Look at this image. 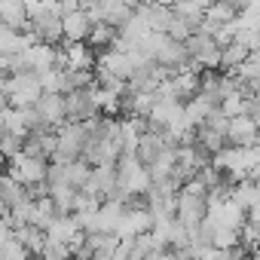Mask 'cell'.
<instances>
[{
    "instance_id": "obj_1",
    "label": "cell",
    "mask_w": 260,
    "mask_h": 260,
    "mask_svg": "<svg viewBox=\"0 0 260 260\" xmlns=\"http://www.w3.org/2000/svg\"><path fill=\"white\" fill-rule=\"evenodd\" d=\"M0 92H4V104L7 107H37V101L43 98V86L37 74H25V77H4L0 83Z\"/></svg>"
},
{
    "instance_id": "obj_2",
    "label": "cell",
    "mask_w": 260,
    "mask_h": 260,
    "mask_svg": "<svg viewBox=\"0 0 260 260\" xmlns=\"http://www.w3.org/2000/svg\"><path fill=\"white\" fill-rule=\"evenodd\" d=\"M86 128L83 122H64L58 128V150L52 156V162H61V166H71V162H80L83 159V150H86Z\"/></svg>"
},
{
    "instance_id": "obj_3",
    "label": "cell",
    "mask_w": 260,
    "mask_h": 260,
    "mask_svg": "<svg viewBox=\"0 0 260 260\" xmlns=\"http://www.w3.org/2000/svg\"><path fill=\"white\" fill-rule=\"evenodd\" d=\"M49 166L52 162H46V159H31V156L22 153V156H16V159L7 162V175L16 178L22 187H40L49 178Z\"/></svg>"
},
{
    "instance_id": "obj_4",
    "label": "cell",
    "mask_w": 260,
    "mask_h": 260,
    "mask_svg": "<svg viewBox=\"0 0 260 260\" xmlns=\"http://www.w3.org/2000/svg\"><path fill=\"white\" fill-rule=\"evenodd\" d=\"M187 230H199L208 220V196L205 193H190L181 190L178 193V214H175Z\"/></svg>"
},
{
    "instance_id": "obj_5",
    "label": "cell",
    "mask_w": 260,
    "mask_h": 260,
    "mask_svg": "<svg viewBox=\"0 0 260 260\" xmlns=\"http://www.w3.org/2000/svg\"><path fill=\"white\" fill-rule=\"evenodd\" d=\"M187 49H190V58H193L202 71H220V46H217V40H214L211 34L196 31V34L190 37Z\"/></svg>"
},
{
    "instance_id": "obj_6",
    "label": "cell",
    "mask_w": 260,
    "mask_h": 260,
    "mask_svg": "<svg viewBox=\"0 0 260 260\" xmlns=\"http://www.w3.org/2000/svg\"><path fill=\"white\" fill-rule=\"evenodd\" d=\"M95 71L110 74V77H116V80H122V83H128V80L135 77V64H132V58H128V52H119V49L101 52V55H98V68H95Z\"/></svg>"
},
{
    "instance_id": "obj_7",
    "label": "cell",
    "mask_w": 260,
    "mask_h": 260,
    "mask_svg": "<svg viewBox=\"0 0 260 260\" xmlns=\"http://www.w3.org/2000/svg\"><path fill=\"white\" fill-rule=\"evenodd\" d=\"M64 101H68V122H89V119L101 116L92 89H86V92H71V95H64Z\"/></svg>"
},
{
    "instance_id": "obj_8",
    "label": "cell",
    "mask_w": 260,
    "mask_h": 260,
    "mask_svg": "<svg viewBox=\"0 0 260 260\" xmlns=\"http://www.w3.org/2000/svg\"><path fill=\"white\" fill-rule=\"evenodd\" d=\"M0 25H7L19 34H28L31 31L28 0H0Z\"/></svg>"
},
{
    "instance_id": "obj_9",
    "label": "cell",
    "mask_w": 260,
    "mask_h": 260,
    "mask_svg": "<svg viewBox=\"0 0 260 260\" xmlns=\"http://www.w3.org/2000/svg\"><path fill=\"white\" fill-rule=\"evenodd\" d=\"M226 141H230V147H254L260 141V128L251 116H236V119H230Z\"/></svg>"
},
{
    "instance_id": "obj_10",
    "label": "cell",
    "mask_w": 260,
    "mask_h": 260,
    "mask_svg": "<svg viewBox=\"0 0 260 260\" xmlns=\"http://www.w3.org/2000/svg\"><path fill=\"white\" fill-rule=\"evenodd\" d=\"M64 64L71 71H95L98 68V52L89 43H61Z\"/></svg>"
},
{
    "instance_id": "obj_11",
    "label": "cell",
    "mask_w": 260,
    "mask_h": 260,
    "mask_svg": "<svg viewBox=\"0 0 260 260\" xmlns=\"http://www.w3.org/2000/svg\"><path fill=\"white\" fill-rule=\"evenodd\" d=\"M166 150H169L166 135H162V132H156V128H150L147 135H141V144H138V153H135V156H138V159L150 169V166H153V162L166 153Z\"/></svg>"
},
{
    "instance_id": "obj_12",
    "label": "cell",
    "mask_w": 260,
    "mask_h": 260,
    "mask_svg": "<svg viewBox=\"0 0 260 260\" xmlns=\"http://www.w3.org/2000/svg\"><path fill=\"white\" fill-rule=\"evenodd\" d=\"M16 239L22 242V248L31 257H40L46 251V245H49V233H43L40 226H22V230H16Z\"/></svg>"
},
{
    "instance_id": "obj_13",
    "label": "cell",
    "mask_w": 260,
    "mask_h": 260,
    "mask_svg": "<svg viewBox=\"0 0 260 260\" xmlns=\"http://www.w3.org/2000/svg\"><path fill=\"white\" fill-rule=\"evenodd\" d=\"M254 52L245 46V43H230L226 49H220V74H233V71H239L248 58H251Z\"/></svg>"
},
{
    "instance_id": "obj_14",
    "label": "cell",
    "mask_w": 260,
    "mask_h": 260,
    "mask_svg": "<svg viewBox=\"0 0 260 260\" xmlns=\"http://www.w3.org/2000/svg\"><path fill=\"white\" fill-rule=\"evenodd\" d=\"M83 233V223H80V214H71V217H58L49 230V242H64L71 245L77 236Z\"/></svg>"
},
{
    "instance_id": "obj_15",
    "label": "cell",
    "mask_w": 260,
    "mask_h": 260,
    "mask_svg": "<svg viewBox=\"0 0 260 260\" xmlns=\"http://www.w3.org/2000/svg\"><path fill=\"white\" fill-rule=\"evenodd\" d=\"M58 217H61V214H58V208H55L52 196H43V199H37V202H34V220H31V226H40L43 233H49V230H52V223H55Z\"/></svg>"
},
{
    "instance_id": "obj_16",
    "label": "cell",
    "mask_w": 260,
    "mask_h": 260,
    "mask_svg": "<svg viewBox=\"0 0 260 260\" xmlns=\"http://www.w3.org/2000/svg\"><path fill=\"white\" fill-rule=\"evenodd\" d=\"M220 80H223V74H220V71H202V89H199V95H202L214 110H220V104H223Z\"/></svg>"
},
{
    "instance_id": "obj_17",
    "label": "cell",
    "mask_w": 260,
    "mask_h": 260,
    "mask_svg": "<svg viewBox=\"0 0 260 260\" xmlns=\"http://www.w3.org/2000/svg\"><path fill=\"white\" fill-rule=\"evenodd\" d=\"M28 196V187H22L16 178L4 175V184H0V199H4V211H10L13 205H19Z\"/></svg>"
},
{
    "instance_id": "obj_18",
    "label": "cell",
    "mask_w": 260,
    "mask_h": 260,
    "mask_svg": "<svg viewBox=\"0 0 260 260\" xmlns=\"http://www.w3.org/2000/svg\"><path fill=\"white\" fill-rule=\"evenodd\" d=\"M92 172H95V169H92L86 159H80V162H71V166H64V181H68L74 190H83V187L89 184Z\"/></svg>"
},
{
    "instance_id": "obj_19",
    "label": "cell",
    "mask_w": 260,
    "mask_h": 260,
    "mask_svg": "<svg viewBox=\"0 0 260 260\" xmlns=\"http://www.w3.org/2000/svg\"><path fill=\"white\" fill-rule=\"evenodd\" d=\"M199 147L208 150L211 156H217V153H223V150L230 147V141H226V135H220V132H214V128L202 125V128H199Z\"/></svg>"
},
{
    "instance_id": "obj_20",
    "label": "cell",
    "mask_w": 260,
    "mask_h": 260,
    "mask_svg": "<svg viewBox=\"0 0 260 260\" xmlns=\"http://www.w3.org/2000/svg\"><path fill=\"white\" fill-rule=\"evenodd\" d=\"M31 254L22 248L13 230H4V245H0V260H28Z\"/></svg>"
},
{
    "instance_id": "obj_21",
    "label": "cell",
    "mask_w": 260,
    "mask_h": 260,
    "mask_svg": "<svg viewBox=\"0 0 260 260\" xmlns=\"http://www.w3.org/2000/svg\"><path fill=\"white\" fill-rule=\"evenodd\" d=\"M233 202L242 208V211H251L260 199H257V187H254V181L248 178V181H242V184H236V193H233Z\"/></svg>"
},
{
    "instance_id": "obj_22",
    "label": "cell",
    "mask_w": 260,
    "mask_h": 260,
    "mask_svg": "<svg viewBox=\"0 0 260 260\" xmlns=\"http://www.w3.org/2000/svg\"><path fill=\"white\" fill-rule=\"evenodd\" d=\"M211 245L217 251H226V248H236L242 245V233L239 230H230V226H214V236H211Z\"/></svg>"
},
{
    "instance_id": "obj_23",
    "label": "cell",
    "mask_w": 260,
    "mask_h": 260,
    "mask_svg": "<svg viewBox=\"0 0 260 260\" xmlns=\"http://www.w3.org/2000/svg\"><path fill=\"white\" fill-rule=\"evenodd\" d=\"M40 257H43V260H74V251H71V245H64V242H49Z\"/></svg>"
},
{
    "instance_id": "obj_24",
    "label": "cell",
    "mask_w": 260,
    "mask_h": 260,
    "mask_svg": "<svg viewBox=\"0 0 260 260\" xmlns=\"http://www.w3.org/2000/svg\"><path fill=\"white\" fill-rule=\"evenodd\" d=\"M22 147H25V141H22L19 135L4 132V156H7V162H10V159H16V156H22Z\"/></svg>"
},
{
    "instance_id": "obj_25",
    "label": "cell",
    "mask_w": 260,
    "mask_h": 260,
    "mask_svg": "<svg viewBox=\"0 0 260 260\" xmlns=\"http://www.w3.org/2000/svg\"><path fill=\"white\" fill-rule=\"evenodd\" d=\"M248 223H251L254 230H260V202H257V205L248 211Z\"/></svg>"
},
{
    "instance_id": "obj_26",
    "label": "cell",
    "mask_w": 260,
    "mask_h": 260,
    "mask_svg": "<svg viewBox=\"0 0 260 260\" xmlns=\"http://www.w3.org/2000/svg\"><path fill=\"white\" fill-rule=\"evenodd\" d=\"M251 260H260V248H254V251H251Z\"/></svg>"
},
{
    "instance_id": "obj_27",
    "label": "cell",
    "mask_w": 260,
    "mask_h": 260,
    "mask_svg": "<svg viewBox=\"0 0 260 260\" xmlns=\"http://www.w3.org/2000/svg\"><path fill=\"white\" fill-rule=\"evenodd\" d=\"M254 187H257V199H260V178H257V181H254Z\"/></svg>"
},
{
    "instance_id": "obj_28",
    "label": "cell",
    "mask_w": 260,
    "mask_h": 260,
    "mask_svg": "<svg viewBox=\"0 0 260 260\" xmlns=\"http://www.w3.org/2000/svg\"><path fill=\"white\" fill-rule=\"evenodd\" d=\"M28 260H43V257H28Z\"/></svg>"
}]
</instances>
